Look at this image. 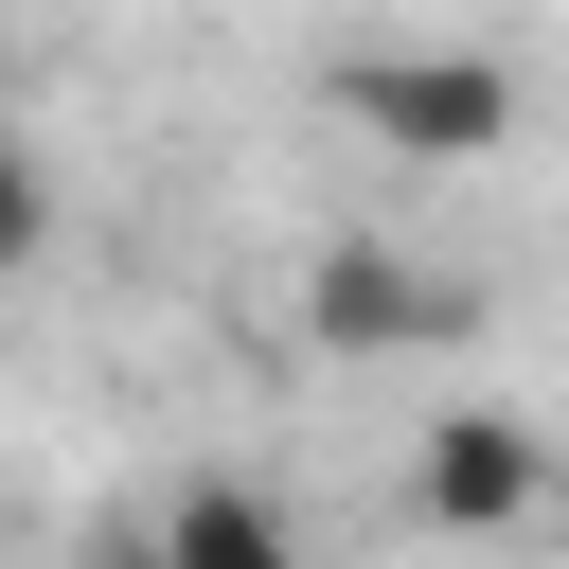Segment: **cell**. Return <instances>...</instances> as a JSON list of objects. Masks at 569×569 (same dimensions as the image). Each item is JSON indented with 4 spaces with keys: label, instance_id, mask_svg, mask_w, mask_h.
<instances>
[{
    "label": "cell",
    "instance_id": "6da1fadb",
    "mask_svg": "<svg viewBox=\"0 0 569 569\" xmlns=\"http://www.w3.org/2000/svg\"><path fill=\"white\" fill-rule=\"evenodd\" d=\"M338 124H373L391 160H498L516 71L498 53H338Z\"/></svg>",
    "mask_w": 569,
    "mask_h": 569
},
{
    "label": "cell",
    "instance_id": "277c9868",
    "mask_svg": "<svg viewBox=\"0 0 569 569\" xmlns=\"http://www.w3.org/2000/svg\"><path fill=\"white\" fill-rule=\"evenodd\" d=\"M142 533H160V569H302V533H284L249 480H178Z\"/></svg>",
    "mask_w": 569,
    "mask_h": 569
},
{
    "label": "cell",
    "instance_id": "7a4b0ae2",
    "mask_svg": "<svg viewBox=\"0 0 569 569\" xmlns=\"http://www.w3.org/2000/svg\"><path fill=\"white\" fill-rule=\"evenodd\" d=\"M533 498H551L533 409H427V445H409V516L427 533H516Z\"/></svg>",
    "mask_w": 569,
    "mask_h": 569
},
{
    "label": "cell",
    "instance_id": "5b68a950",
    "mask_svg": "<svg viewBox=\"0 0 569 569\" xmlns=\"http://www.w3.org/2000/svg\"><path fill=\"white\" fill-rule=\"evenodd\" d=\"M36 249H53V160H36L18 124H0V284H18Z\"/></svg>",
    "mask_w": 569,
    "mask_h": 569
},
{
    "label": "cell",
    "instance_id": "8992f818",
    "mask_svg": "<svg viewBox=\"0 0 569 569\" xmlns=\"http://www.w3.org/2000/svg\"><path fill=\"white\" fill-rule=\"evenodd\" d=\"M89 569H160V533H107V551H89Z\"/></svg>",
    "mask_w": 569,
    "mask_h": 569
},
{
    "label": "cell",
    "instance_id": "3957f363",
    "mask_svg": "<svg viewBox=\"0 0 569 569\" xmlns=\"http://www.w3.org/2000/svg\"><path fill=\"white\" fill-rule=\"evenodd\" d=\"M302 320H320V356H427V338H462L480 302H462L445 267H409V249H320Z\"/></svg>",
    "mask_w": 569,
    "mask_h": 569
}]
</instances>
